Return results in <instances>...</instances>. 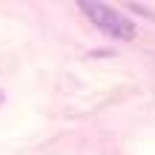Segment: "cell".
<instances>
[{"mask_svg":"<svg viewBox=\"0 0 155 155\" xmlns=\"http://www.w3.org/2000/svg\"><path fill=\"white\" fill-rule=\"evenodd\" d=\"M81 12L101 29V32L112 35L118 40H132L135 38V23L129 20L127 15H121L118 9L112 6H104V3H81Z\"/></svg>","mask_w":155,"mask_h":155,"instance_id":"6da1fadb","label":"cell"},{"mask_svg":"<svg viewBox=\"0 0 155 155\" xmlns=\"http://www.w3.org/2000/svg\"><path fill=\"white\" fill-rule=\"evenodd\" d=\"M0 104H3V95H0Z\"/></svg>","mask_w":155,"mask_h":155,"instance_id":"7a4b0ae2","label":"cell"}]
</instances>
